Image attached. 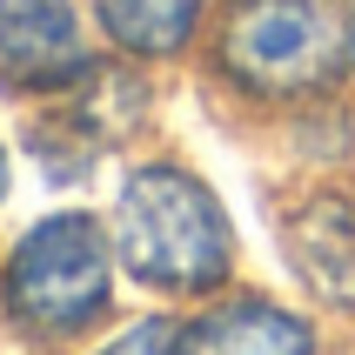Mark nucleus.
Instances as JSON below:
<instances>
[{
  "label": "nucleus",
  "mask_w": 355,
  "mask_h": 355,
  "mask_svg": "<svg viewBox=\"0 0 355 355\" xmlns=\"http://www.w3.org/2000/svg\"><path fill=\"white\" fill-rule=\"evenodd\" d=\"M215 74L248 101L315 107L355 80V0H228Z\"/></svg>",
  "instance_id": "obj_1"
},
{
  "label": "nucleus",
  "mask_w": 355,
  "mask_h": 355,
  "mask_svg": "<svg viewBox=\"0 0 355 355\" xmlns=\"http://www.w3.org/2000/svg\"><path fill=\"white\" fill-rule=\"evenodd\" d=\"M114 261L155 295H221L235 282L228 208L181 161H148L114 195Z\"/></svg>",
  "instance_id": "obj_2"
},
{
  "label": "nucleus",
  "mask_w": 355,
  "mask_h": 355,
  "mask_svg": "<svg viewBox=\"0 0 355 355\" xmlns=\"http://www.w3.org/2000/svg\"><path fill=\"white\" fill-rule=\"evenodd\" d=\"M114 295V235L94 215H47L14 241L0 302L34 342H74L107 315Z\"/></svg>",
  "instance_id": "obj_3"
},
{
  "label": "nucleus",
  "mask_w": 355,
  "mask_h": 355,
  "mask_svg": "<svg viewBox=\"0 0 355 355\" xmlns=\"http://www.w3.org/2000/svg\"><path fill=\"white\" fill-rule=\"evenodd\" d=\"M94 74L74 0H0V87L7 94H74Z\"/></svg>",
  "instance_id": "obj_4"
},
{
  "label": "nucleus",
  "mask_w": 355,
  "mask_h": 355,
  "mask_svg": "<svg viewBox=\"0 0 355 355\" xmlns=\"http://www.w3.org/2000/svg\"><path fill=\"white\" fill-rule=\"evenodd\" d=\"M282 255L322 309L355 315V195H309L282 228Z\"/></svg>",
  "instance_id": "obj_5"
},
{
  "label": "nucleus",
  "mask_w": 355,
  "mask_h": 355,
  "mask_svg": "<svg viewBox=\"0 0 355 355\" xmlns=\"http://www.w3.org/2000/svg\"><path fill=\"white\" fill-rule=\"evenodd\" d=\"M175 355H315V329L268 295H221L181 322Z\"/></svg>",
  "instance_id": "obj_6"
},
{
  "label": "nucleus",
  "mask_w": 355,
  "mask_h": 355,
  "mask_svg": "<svg viewBox=\"0 0 355 355\" xmlns=\"http://www.w3.org/2000/svg\"><path fill=\"white\" fill-rule=\"evenodd\" d=\"M87 7H94V27L114 40L121 54L168 60V54H181L195 40L208 0H87Z\"/></svg>",
  "instance_id": "obj_7"
},
{
  "label": "nucleus",
  "mask_w": 355,
  "mask_h": 355,
  "mask_svg": "<svg viewBox=\"0 0 355 355\" xmlns=\"http://www.w3.org/2000/svg\"><path fill=\"white\" fill-rule=\"evenodd\" d=\"M175 336H181V322L155 315V322H135L121 342H107L101 355H175Z\"/></svg>",
  "instance_id": "obj_8"
},
{
  "label": "nucleus",
  "mask_w": 355,
  "mask_h": 355,
  "mask_svg": "<svg viewBox=\"0 0 355 355\" xmlns=\"http://www.w3.org/2000/svg\"><path fill=\"white\" fill-rule=\"evenodd\" d=\"M0 195H7V155H0Z\"/></svg>",
  "instance_id": "obj_9"
}]
</instances>
